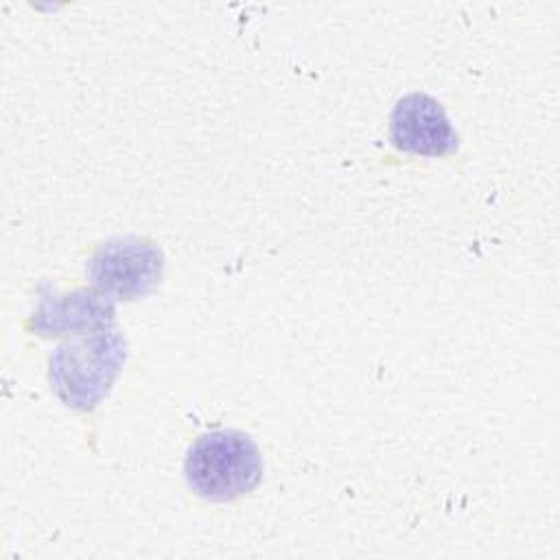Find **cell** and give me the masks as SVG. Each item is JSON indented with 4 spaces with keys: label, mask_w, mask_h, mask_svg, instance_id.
Masks as SVG:
<instances>
[{
    "label": "cell",
    "mask_w": 560,
    "mask_h": 560,
    "mask_svg": "<svg viewBox=\"0 0 560 560\" xmlns=\"http://www.w3.org/2000/svg\"><path fill=\"white\" fill-rule=\"evenodd\" d=\"M127 359V341L112 326L61 343L48 359V378L59 400L92 411L109 394Z\"/></svg>",
    "instance_id": "6da1fadb"
},
{
    "label": "cell",
    "mask_w": 560,
    "mask_h": 560,
    "mask_svg": "<svg viewBox=\"0 0 560 560\" xmlns=\"http://www.w3.org/2000/svg\"><path fill=\"white\" fill-rule=\"evenodd\" d=\"M184 475L195 494L208 501H232L252 492L262 479L256 442L238 429L199 435L186 453Z\"/></svg>",
    "instance_id": "7a4b0ae2"
},
{
    "label": "cell",
    "mask_w": 560,
    "mask_h": 560,
    "mask_svg": "<svg viewBox=\"0 0 560 560\" xmlns=\"http://www.w3.org/2000/svg\"><path fill=\"white\" fill-rule=\"evenodd\" d=\"M164 254L142 236H118L96 247L88 262L92 287L112 300H138L162 280Z\"/></svg>",
    "instance_id": "3957f363"
},
{
    "label": "cell",
    "mask_w": 560,
    "mask_h": 560,
    "mask_svg": "<svg viewBox=\"0 0 560 560\" xmlns=\"http://www.w3.org/2000/svg\"><path fill=\"white\" fill-rule=\"evenodd\" d=\"M389 140L398 151L440 158L457 151L459 138L440 101L424 92H409L392 109Z\"/></svg>",
    "instance_id": "277c9868"
},
{
    "label": "cell",
    "mask_w": 560,
    "mask_h": 560,
    "mask_svg": "<svg viewBox=\"0 0 560 560\" xmlns=\"http://www.w3.org/2000/svg\"><path fill=\"white\" fill-rule=\"evenodd\" d=\"M114 302L101 291L77 289L63 295H44L31 317V330L39 337L88 335L114 326Z\"/></svg>",
    "instance_id": "5b68a950"
}]
</instances>
